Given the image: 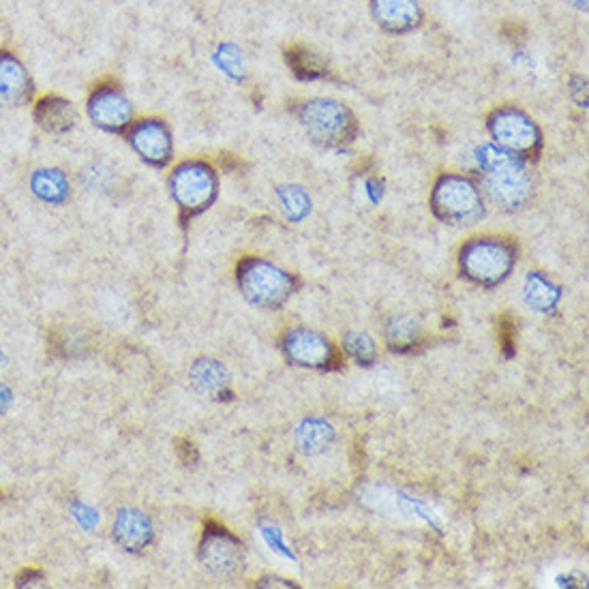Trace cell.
I'll list each match as a JSON object with an SVG mask.
<instances>
[{
    "label": "cell",
    "mask_w": 589,
    "mask_h": 589,
    "mask_svg": "<svg viewBox=\"0 0 589 589\" xmlns=\"http://www.w3.org/2000/svg\"><path fill=\"white\" fill-rule=\"evenodd\" d=\"M478 163L482 174H485V189L497 206L515 210L530 198L532 178L527 174L521 157L495 146H482Z\"/></svg>",
    "instance_id": "1"
},
{
    "label": "cell",
    "mask_w": 589,
    "mask_h": 589,
    "mask_svg": "<svg viewBox=\"0 0 589 589\" xmlns=\"http://www.w3.org/2000/svg\"><path fill=\"white\" fill-rule=\"evenodd\" d=\"M298 118L311 140L326 148L350 144L356 135V118L343 103L332 99H311L300 105Z\"/></svg>",
    "instance_id": "2"
},
{
    "label": "cell",
    "mask_w": 589,
    "mask_h": 589,
    "mask_svg": "<svg viewBox=\"0 0 589 589\" xmlns=\"http://www.w3.org/2000/svg\"><path fill=\"white\" fill-rule=\"evenodd\" d=\"M219 191L217 172L204 161H185L170 174V193L178 208L193 217L213 206Z\"/></svg>",
    "instance_id": "3"
},
{
    "label": "cell",
    "mask_w": 589,
    "mask_h": 589,
    "mask_svg": "<svg viewBox=\"0 0 589 589\" xmlns=\"http://www.w3.org/2000/svg\"><path fill=\"white\" fill-rule=\"evenodd\" d=\"M515 249L497 238H474L461 251V270L480 285L502 283L515 266Z\"/></svg>",
    "instance_id": "4"
},
{
    "label": "cell",
    "mask_w": 589,
    "mask_h": 589,
    "mask_svg": "<svg viewBox=\"0 0 589 589\" xmlns=\"http://www.w3.org/2000/svg\"><path fill=\"white\" fill-rule=\"evenodd\" d=\"M431 204L435 215L457 225H470L482 217V195L474 180L446 174L435 183Z\"/></svg>",
    "instance_id": "5"
},
{
    "label": "cell",
    "mask_w": 589,
    "mask_h": 589,
    "mask_svg": "<svg viewBox=\"0 0 589 589\" xmlns=\"http://www.w3.org/2000/svg\"><path fill=\"white\" fill-rule=\"evenodd\" d=\"M238 285L251 305L264 309L281 307L294 288L283 270L258 258H249L238 266Z\"/></svg>",
    "instance_id": "6"
},
{
    "label": "cell",
    "mask_w": 589,
    "mask_h": 589,
    "mask_svg": "<svg viewBox=\"0 0 589 589\" xmlns=\"http://www.w3.org/2000/svg\"><path fill=\"white\" fill-rule=\"evenodd\" d=\"M489 131L497 148L517 157H532L540 148V129L534 120L517 108H500L491 120Z\"/></svg>",
    "instance_id": "7"
},
{
    "label": "cell",
    "mask_w": 589,
    "mask_h": 589,
    "mask_svg": "<svg viewBox=\"0 0 589 589\" xmlns=\"http://www.w3.org/2000/svg\"><path fill=\"white\" fill-rule=\"evenodd\" d=\"M86 112L90 123L108 133H125L133 125V105L125 90L112 82H101L90 90Z\"/></svg>",
    "instance_id": "8"
},
{
    "label": "cell",
    "mask_w": 589,
    "mask_h": 589,
    "mask_svg": "<svg viewBox=\"0 0 589 589\" xmlns=\"http://www.w3.org/2000/svg\"><path fill=\"white\" fill-rule=\"evenodd\" d=\"M200 560L210 575L219 579H232L245 568V553L240 540L225 527L217 525L206 527L200 545Z\"/></svg>",
    "instance_id": "9"
},
{
    "label": "cell",
    "mask_w": 589,
    "mask_h": 589,
    "mask_svg": "<svg viewBox=\"0 0 589 589\" xmlns=\"http://www.w3.org/2000/svg\"><path fill=\"white\" fill-rule=\"evenodd\" d=\"M127 140L140 159L153 168H165L174 155V138L161 118H142L129 127Z\"/></svg>",
    "instance_id": "10"
},
{
    "label": "cell",
    "mask_w": 589,
    "mask_h": 589,
    "mask_svg": "<svg viewBox=\"0 0 589 589\" xmlns=\"http://www.w3.org/2000/svg\"><path fill=\"white\" fill-rule=\"evenodd\" d=\"M283 350L294 365L309 369H324L335 358V350H332L330 341L322 337L320 332L307 328H296L288 332V337L283 341Z\"/></svg>",
    "instance_id": "11"
},
{
    "label": "cell",
    "mask_w": 589,
    "mask_h": 589,
    "mask_svg": "<svg viewBox=\"0 0 589 589\" xmlns=\"http://www.w3.org/2000/svg\"><path fill=\"white\" fill-rule=\"evenodd\" d=\"M35 95V82L22 60L9 50H0V105H26Z\"/></svg>",
    "instance_id": "12"
},
{
    "label": "cell",
    "mask_w": 589,
    "mask_h": 589,
    "mask_svg": "<svg viewBox=\"0 0 589 589\" xmlns=\"http://www.w3.org/2000/svg\"><path fill=\"white\" fill-rule=\"evenodd\" d=\"M371 11L388 33H407L420 24L418 0H371Z\"/></svg>",
    "instance_id": "13"
},
{
    "label": "cell",
    "mask_w": 589,
    "mask_h": 589,
    "mask_svg": "<svg viewBox=\"0 0 589 589\" xmlns=\"http://www.w3.org/2000/svg\"><path fill=\"white\" fill-rule=\"evenodd\" d=\"M33 118L45 133L65 135L78 123V112L71 101L58 95H45L35 103Z\"/></svg>",
    "instance_id": "14"
},
{
    "label": "cell",
    "mask_w": 589,
    "mask_h": 589,
    "mask_svg": "<svg viewBox=\"0 0 589 589\" xmlns=\"http://www.w3.org/2000/svg\"><path fill=\"white\" fill-rule=\"evenodd\" d=\"M114 538L123 549L138 553L153 542V525L140 510L125 508L118 512L114 521Z\"/></svg>",
    "instance_id": "15"
},
{
    "label": "cell",
    "mask_w": 589,
    "mask_h": 589,
    "mask_svg": "<svg viewBox=\"0 0 589 589\" xmlns=\"http://www.w3.org/2000/svg\"><path fill=\"white\" fill-rule=\"evenodd\" d=\"M30 191L37 200L45 204H65L71 195L69 178L63 170L58 168H41L33 176H30Z\"/></svg>",
    "instance_id": "16"
},
{
    "label": "cell",
    "mask_w": 589,
    "mask_h": 589,
    "mask_svg": "<svg viewBox=\"0 0 589 589\" xmlns=\"http://www.w3.org/2000/svg\"><path fill=\"white\" fill-rule=\"evenodd\" d=\"M191 384L202 395L217 397L228 388V373L217 360H198L191 367Z\"/></svg>",
    "instance_id": "17"
},
{
    "label": "cell",
    "mask_w": 589,
    "mask_h": 589,
    "mask_svg": "<svg viewBox=\"0 0 589 589\" xmlns=\"http://www.w3.org/2000/svg\"><path fill=\"white\" fill-rule=\"evenodd\" d=\"M525 300L536 311H551L560 300V290L542 275H530L525 283Z\"/></svg>",
    "instance_id": "18"
},
{
    "label": "cell",
    "mask_w": 589,
    "mask_h": 589,
    "mask_svg": "<svg viewBox=\"0 0 589 589\" xmlns=\"http://www.w3.org/2000/svg\"><path fill=\"white\" fill-rule=\"evenodd\" d=\"M296 437L302 452H307V455H317V452H322L330 446L335 433H332L330 425H326V422L322 420H307L305 425L298 429Z\"/></svg>",
    "instance_id": "19"
},
{
    "label": "cell",
    "mask_w": 589,
    "mask_h": 589,
    "mask_svg": "<svg viewBox=\"0 0 589 589\" xmlns=\"http://www.w3.org/2000/svg\"><path fill=\"white\" fill-rule=\"evenodd\" d=\"M288 63L300 80H317L328 73L324 60L307 48H292L288 52Z\"/></svg>",
    "instance_id": "20"
},
{
    "label": "cell",
    "mask_w": 589,
    "mask_h": 589,
    "mask_svg": "<svg viewBox=\"0 0 589 589\" xmlns=\"http://www.w3.org/2000/svg\"><path fill=\"white\" fill-rule=\"evenodd\" d=\"M386 337L392 350H410L418 339V326L410 317H395L386 328Z\"/></svg>",
    "instance_id": "21"
},
{
    "label": "cell",
    "mask_w": 589,
    "mask_h": 589,
    "mask_svg": "<svg viewBox=\"0 0 589 589\" xmlns=\"http://www.w3.org/2000/svg\"><path fill=\"white\" fill-rule=\"evenodd\" d=\"M116 170L110 168L108 163H90L82 172V183L90 191H105L114 185Z\"/></svg>",
    "instance_id": "22"
},
{
    "label": "cell",
    "mask_w": 589,
    "mask_h": 589,
    "mask_svg": "<svg viewBox=\"0 0 589 589\" xmlns=\"http://www.w3.org/2000/svg\"><path fill=\"white\" fill-rule=\"evenodd\" d=\"M279 198H281V204H283V210L288 213L290 219L298 221L305 217L309 213L311 208V202L307 198V193L302 191L300 187H283L279 191Z\"/></svg>",
    "instance_id": "23"
},
{
    "label": "cell",
    "mask_w": 589,
    "mask_h": 589,
    "mask_svg": "<svg viewBox=\"0 0 589 589\" xmlns=\"http://www.w3.org/2000/svg\"><path fill=\"white\" fill-rule=\"evenodd\" d=\"M217 65L221 71H225L234 80H243L245 78V58L240 54L236 45H221V48L215 52Z\"/></svg>",
    "instance_id": "24"
},
{
    "label": "cell",
    "mask_w": 589,
    "mask_h": 589,
    "mask_svg": "<svg viewBox=\"0 0 589 589\" xmlns=\"http://www.w3.org/2000/svg\"><path fill=\"white\" fill-rule=\"evenodd\" d=\"M345 350L350 352V356L356 362H362V365H371L377 356L375 343L371 341V337L365 335V332H350V335L345 337Z\"/></svg>",
    "instance_id": "25"
},
{
    "label": "cell",
    "mask_w": 589,
    "mask_h": 589,
    "mask_svg": "<svg viewBox=\"0 0 589 589\" xmlns=\"http://www.w3.org/2000/svg\"><path fill=\"white\" fill-rule=\"evenodd\" d=\"M73 517L78 519L80 525L86 527V530H90V527H95V525H97V515H95V510H90V508L84 506V504L73 506Z\"/></svg>",
    "instance_id": "26"
},
{
    "label": "cell",
    "mask_w": 589,
    "mask_h": 589,
    "mask_svg": "<svg viewBox=\"0 0 589 589\" xmlns=\"http://www.w3.org/2000/svg\"><path fill=\"white\" fill-rule=\"evenodd\" d=\"M20 587H33V585H43V575L35 570H26L18 577Z\"/></svg>",
    "instance_id": "27"
},
{
    "label": "cell",
    "mask_w": 589,
    "mask_h": 589,
    "mask_svg": "<svg viewBox=\"0 0 589 589\" xmlns=\"http://www.w3.org/2000/svg\"><path fill=\"white\" fill-rule=\"evenodd\" d=\"M11 403H13V392L5 384H0V414H5L11 407Z\"/></svg>",
    "instance_id": "28"
},
{
    "label": "cell",
    "mask_w": 589,
    "mask_h": 589,
    "mask_svg": "<svg viewBox=\"0 0 589 589\" xmlns=\"http://www.w3.org/2000/svg\"><path fill=\"white\" fill-rule=\"evenodd\" d=\"M570 3L577 5V7H583V9L587 7V0H570Z\"/></svg>",
    "instance_id": "29"
},
{
    "label": "cell",
    "mask_w": 589,
    "mask_h": 589,
    "mask_svg": "<svg viewBox=\"0 0 589 589\" xmlns=\"http://www.w3.org/2000/svg\"><path fill=\"white\" fill-rule=\"evenodd\" d=\"M0 365H5V356H3V352H0Z\"/></svg>",
    "instance_id": "30"
}]
</instances>
